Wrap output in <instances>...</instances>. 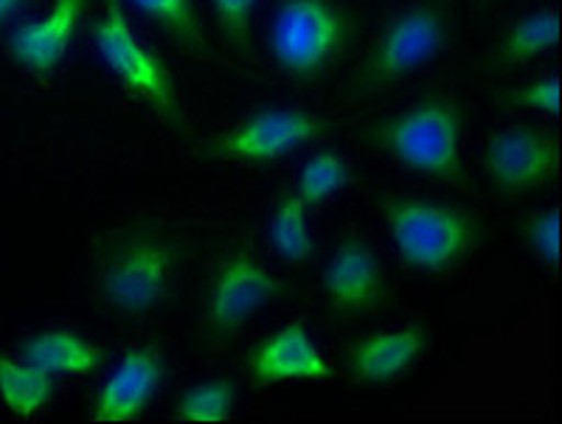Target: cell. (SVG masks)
Here are the masks:
<instances>
[{
    "mask_svg": "<svg viewBox=\"0 0 562 424\" xmlns=\"http://www.w3.org/2000/svg\"><path fill=\"white\" fill-rule=\"evenodd\" d=\"M183 267V244L160 228L127 226L99 242L93 287L108 312L144 318L172 296Z\"/></svg>",
    "mask_w": 562,
    "mask_h": 424,
    "instance_id": "cell-1",
    "label": "cell"
},
{
    "mask_svg": "<svg viewBox=\"0 0 562 424\" xmlns=\"http://www.w3.org/2000/svg\"><path fill=\"white\" fill-rule=\"evenodd\" d=\"M378 211L400 262L419 276H448L486 239L479 214L445 199L389 192L378 197Z\"/></svg>",
    "mask_w": 562,
    "mask_h": 424,
    "instance_id": "cell-2",
    "label": "cell"
},
{
    "mask_svg": "<svg viewBox=\"0 0 562 424\" xmlns=\"http://www.w3.org/2000/svg\"><path fill=\"white\" fill-rule=\"evenodd\" d=\"M464 110L448 93H430L391 116L369 124L363 141L408 172L430 181L467 186V167L461 158Z\"/></svg>",
    "mask_w": 562,
    "mask_h": 424,
    "instance_id": "cell-3",
    "label": "cell"
},
{
    "mask_svg": "<svg viewBox=\"0 0 562 424\" xmlns=\"http://www.w3.org/2000/svg\"><path fill=\"white\" fill-rule=\"evenodd\" d=\"M453 39V0H416L378 32L358 71L346 84V99L378 96L391 84L414 77L434 62Z\"/></svg>",
    "mask_w": 562,
    "mask_h": 424,
    "instance_id": "cell-4",
    "label": "cell"
},
{
    "mask_svg": "<svg viewBox=\"0 0 562 424\" xmlns=\"http://www.w3.org/2000/svg\"><path fill=\"white\" fill-rule=\"evenodd\" d=\"M358 32V18L338 0H279L268 28L276 68L301 84L338 68Z\"/></svg>",
    "mask_w": 562,
    "mask_h": 424,
    "instance_id": "cell-5",
    "label": "cell"
},
{
    "mask_svg": "<svg viewBox=\"0 0 562 424\" xmlns=\"http://www.w3.org/2000/svg\"><path fill=\"white\" fill-rule=\"evenodd\" d=\"M90 37L124 93L144 104L160 124L186 136L189 122H186V110L180 104L172 73L167 62L149 51L133 32L124 0H102V9L90 23Z\"/></svg>",
    "mask_w": 562,
    "mask_h": 424,
    "instance_id": "cell-6",
    "label": "cell"
},
{
    "mask_svg": "<svg viewBox=\"0 0 562 424\" xmlns=\"http://www.w3.org/2000/svg\"><path fill=\"white\" fill-rule=\"evenodd\" d=\"M295 296L288 278L268 271L250 251H231L211 273L203 309V334L211 348H223L254 321L265 307Z\"/></svg>",
    "mask_w": 562,
    "mask_h": 424,
    "instance_id": "cell-7",
    "label": "cell"
},
{
    "mask_svg": "<svg viewBox=\"0 0 562 424\" xmlns=\"http://www.w3.org/2000/svg\"><path fill=\"white\" fill-rule=\"evenodd\" d=\"M333 129V118L307 107H259L198 147V158L214 163H270L321 141Z\"/></svg>",
    "mask_w": 562,
    "mask_h": 424,
    "instance_id": "cell-8",
    "label": "cell"
},
{
    "mask_svg": "<svg viewBox=\"0 0 562 424\" xmlns=\"http://www.w3.org/2000/svg\"><path fill=\"white\" fill-rule=\"evenodd\" d=\"M486 183L498 197H526L543 192L560 172V138L540 124H509L492 133L481 154Z\"/></svg>",
    "mask_w": 562,
    "mask_h": 424,
    "instance_id": "cell-9",
    "label": "cell"
},
{
    "mask_svg": "<svg viewBox=\"0 0 562 424\" xmlns=\"http://www.w3.org/2000/svg\"><path fill=\"white\" fill-rule=\"evenodd\" d=\"M321 296L333 321H360L383 312L391 289L378 251L360 237L344 239L321 271Z\"/></svg>",
    "mask_w": 562,
    "mask_h": 424,
    "instance_id": "cell-10",
    "label": "cell"
},
{
    "mask_svg": "<svg viewBox=\"0 0 562 424\" xmlns=\"http://www.w3.org/2000/svg\"><path fill=\"white\" fill-rule=\"evenodd\" d=\"M167 382V354L158 341L135 346L115 363L90 408L97 424L138 422Z\"/></svg>",
    "mask_w": 562,
    "mask_h": 424,
    "instance_id": "cell-11",
    "label": "cell"
},
{
    "mask_svg": "<svg viewBox=\"0 0 562 424\" xmlns=\"http://www.w3.org/2000/svg\"><path fill=\"white\" fill-rule=\"evenodd\" d=\"M243 371L254 388L335 379V366L321 354L313 334L301 321L276 329L254 348H248V354L243 357Z\"/></svg>",
    "mask_w": 562,
    "mask_h": 424,
    "instance_id": "cell-12",
    "label": "cell"
},
{
    "mask_svg": "<svg viewBox=\"0 0 562 424\" xmlns=\"http://www.w3.org/2000/svg\"><path fill=\"white\" fill-rule=\"evenodd\" d=\"M430 346V326L414 321L391 332H369L346 348V374L355 386L383 388L403 379Z\"/></svg>",
    "mask_w": 562,
    "mask_h": 424,
    "instance_id": "cell-13",
    "label": "cell"
},
{
    "mask_svg": "<svg viewBox=\"0 0 562 424\" xmlns=\"http://www.w3.org/2000/svg\"><path fill=\"white\" fill-rule=\"evenodd\" d=\"M90 0H54L52 9L37 20H29L7 37L12 62L34 77H52L74 48Z\"/></svg>",
    "mask_w": 562,
    "mask_h": 424,
    "instance_id": "cell-14",
    "label": "cell"
},
{
    "mask_svg": "<svg viewBox=\"0 0 562 424\" xmlns=\"http://www.w3.org/2000/svg\"><path fill=\"white\" fill-rule=\"evenodd\" d=\"M20 360L32 363L52 377H90L102 371L108 354L99 343L70 329H45L29 334L18 346Z\"/></svg>",
    "mask_w": 562,
    "mask_h": 424,
    "instance_id": "cell-15",
    "label": "cell"
},
{
    "mask_svg": "<svg viewBox=\"0 0 562 424\" xmlns=\"http://www.w3.org/2000/svg\"><path fill=\"white\" fill-rule=\"evenodd\" d=\"M268 242L276 256L288 264H310L318 251L313 231H310V208L295 194V188H284L276 197L273 214H270Z\"/></svg>",
    "mask_w": 562,
    "mask_h": 424,
    "instance_id": "cell-16",
    "label": "cell"
},
{
    "mask_svg": "<svg viewBox=\"0 0 562 424\" xmlns=\"http://www.w3.org/2000/svg\"><path fill=\"white\" fill-rule=\"evenodd\" d=\"M557 39H560V20H557L554 9L524 14L501 34L492 48L490 62L498 68H518V65L549 54L557 46Z\"/></svg>",
    "mask_w": 562,
    "mask_h": 424,
    "instance_id": "cell-17",
    "label": "cell"
},
{
    "mask_svg": "<svg viewBox=\"0 0 562 424\" xmlns=\"http://www.w3.org/2000/svg\"><path fill=\"white\" fill-rule=\"evenodd\" d=\"M57 393V382L52 374L40 371L26 360H14L0 354V399L14 416H34Z\"/></svg>",
    "mask_w": 562,
    "mask_h": 424,
    "instance_id": "cell-18",
    "label": "cell"
},
{
    "mask_svg": "<svg viewBox=\"0 0 562 424\" xmlns=\"http://www.w3.org/2000/svg\"><path fill=\"white\" fill-rule=\"evenodd\" d=\"M127 3L138 9L149 23H155L160 32L172 39L175 46H180L192 57H211L209 37H205L203 26H200L194 0H127Z\"/></svg>",
    "mask_w": 562,
    "mask_h": 424,
    "instance_id": "cell-19",
    "label": "cell"
},
{
    "mask_svg": "<svg viewBox=\"0 0 562 424\" xmlns=\"http://www.w3.org/2000/svg\"><path fill=\"white\" fill-rule=\"evenodd\" d=\"M237 379L214 377L186 388L175 402V419L186 424H217L228 422L237 408Z\"/></svg>",
    "mask_w": 562,
    "mask_h": 424,
    "instance_id": "cell-20",
    "label": "cell"
},
{
    "mask_svg": "<svg viewBox=\"0 0 562 424\" xmlns=\"http://www.w3.org/2000/svg\"><path fill=\"white\" fill-rule=\"evenodd\" d=\"M351 183V163L346 161V154L338 149H318V152L304 163V169L299 172V181H295V194L304 199V206L310 211L321 208L324 203L335 197L338 192H344Z\"/></svg>",
    "mask_w": 562,
    "mask_h": 424,
    "instance_id": "cell-21",
    "label": "cell"
},
{
    "mask_svg": "<svg viewBox=\"0 0 562 424\" xmlns=\"http://www.w3.org/2000/svg\"><path fill=\"white\" fill-rule=\"evenodd\" d=\"M231 54L254 59V12L259 0H209Z\"/></svg>",
    "mask_w": 562,
    "mask_h": 424,
    "instance_id": "cell-22",
    "label": "cell"
},
{
    "mask_svg": "<svg viewBox=\"0 0 562 424\" xmlns=\"http://www.w3.org/2000/svg\"><path fill=\"white\" fill-rule=\"evenodd\" d=\"M520 237L537 262L549 264L551 271L560 262V211L554 206L526 214L520 222Z\"/></svg>",
    "mask_w": 562,
    "mask_h": 424,
    "instance_id": "cell-23",
    "label": "cell"
},
{
    "mask_svg": "<svg viewBox=\"0 0 562 424\" xmlns=\"http://www.w3.org/2000/svg\"><path fill=\"white\" fill-rule=\"evenodd\" d=\"M498 104L504 110H531V113L554 118L560 113V79L551 73V77L535 79L518 88H504L498 93Z\"/></svg>",
    "mask_w": 562,
    "mask_h": 424,
    "instance_id": "cell-24",
    "label": "cell"
},
{
    "mask_svg": "<svg viewBox=\"0 0 562 424\" xmlns=\"http://www.w3.org/2000/svg\"><path fill=\"white\" fill-rule=\"evenodd\" d=\"M34 0H0V26L9 23L12 18H18L26 7H32Z\"/></svg>",
    "mask_w": 562,
    "mask_h": 424,
    "instance_id": "cell-25",
    "label": "cell"
},
{
    "mask_svg": "<svg viewBox=\"0 0 562 424\" xmlns=\"http://www.w3.org/2000/svg\"><path fill=\"white\" fill-rule=\"evenodd\" d=\"M481 3H492V0H481Z\"/></svg>",
    "mask_w": 562,
    "mask_h": 424,
    "instance_id": "cell-26",
    "label": "cell"
}]
</instances>
